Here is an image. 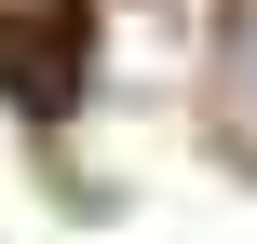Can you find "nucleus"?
<instances>
[{
    "label": "nucleus",
    "instance_id": "nucleus-1",
    "mask_svg": "<svg viewBox=\"0 0 257 244\" xmlns=\"http://www.w3.org/2000/svg\"><path fill=\"white\" fill-rule=\"evenodd\" d=\"M217 82V136H230V163H257V0H217V54H203Z\"/></svg>",
    "mask_w": 257,
    "mask_h": 244
},
{
    "label": "nucleus",
    "instance_id": "nucleus-2",
    "mask_svg": "<svg viewBox=\"0 0 257 244\" xmlns=\"http://www.w3.org/2000/svg\"><path fill=\"white\" fill-rule=\"evenodd\" d=\"M68 14H81V0H0V41H54Z\"/></svg>",
    "mask_w": 257,
    "mask_h": 244
}]
</instances>
